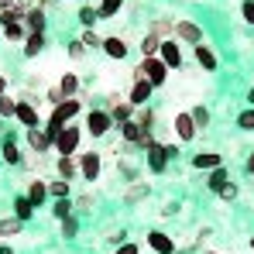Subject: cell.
<instances>
[{
  "mask_svg": "<svg viewBox=\"0 0 254 254\" xmlns=\"http://www.w3.org/2000/svg\"><path fill=\"white\" fill-rule=\"evenodd\" d=\"M203 254H220V251H203Z\"/></svg>",
  "mask_w": 254,
  "mask_h": 254,
  "instance_id": "db71d44e",
  "label": "cell"
},
{
  "mask_svg": "<svg viewBox=\"0 0 254 254\" xmlns=\"http://www.w3.org/2000/svg\"><path fill=\"white\" fill-rule=\"evenodd\" d=\"M24 28H28V35H45V10H31L28 17H24Z\"/></svg>",
  "mask_w": 254,
  "mask_h": 254,
  "instance_id": "ffe728a7",
  "label": "cell"
},
{
  "mask_svg": "<svg viewBox=\"0 0 254 254\" xmlns=\"http://www.w3.org/2000/svg\"><path fill=\"white\" fill-rule=\"evenodd\" d=\"M79 21H83L86 28L96 24V21H100V10H96V7H83V10H79Z\"/></svg>",
  "mask_w": 254,
  "mask_h": 254,
  "instance_id": "f35d334b",
  "label": "cell"
},
{
  "mask_svg": "<svg viewBox=\"0 0 254 254\" xmlns=\"http://www.w3.org/2000/svg\"><path fill=\"white\" fill-rule=\"evenodd\" d=\"M17 121L31 130V127H38V110H35L28 100H17Z\"/></svg>",
  "mask_w": 254,
  "mask_h": 254,
  "instance_id": "2e32d148",
  "label": "cell"
},
{
  "mask_svg": "<svg viewBox=\"0 0 254 254\" xmlns=\"http://www.w3.org/2000/svg\"><path fill=\"white\" fill-rule=\"evenodd\" d=\"M21 220L17 216H10V220H0V237H14V234H21Z\"/></svg>",
  "mask_w": 254,
  "mask_h": 254,
  "instance_id": "f1b7e54d",
  "label": "cell"
},
{
  "mask_svg": "<svg viewBox=\"0 0 254 254\" xmlns=\"http://www.w3.org/2000/svg\"><path fill=\"white\" fill-rule=\"evenodd\" d=\"M52 213H55L59 220H69V216H72V203H69V199H55Z\"/></svg>",
  "mask_w": 254,
  "mask_h": 254,
  "instance_id": "d590c367",
  "label": "cell"
},
{
  "mask_svg": "<svg viewBox=\"0 0 254 254\" xmlns=\"http://www.w3.org/2000/svg\"><path fill=\"white\" fill-rule=\"evenodd\" d=\"M216 196H220L223 203H234V199L241 196V186H237V182H227V186H223V189H220Z\"/></svg>",
  "mask_w": 254,
  "mask_h": 254,
  "instance_id": "836d02e7",
  "label": "cell"
},
{
  "mask_svg": "<svg viewBox=\"0 0 254 254\" xmlns=\"http://www.w3.org/2000/svg\"><path fill=\"white\" fill-rule=\"evenodd\" d=\"M148 248L155 254H175V241H172L169 234H162V230H151L148 234Z\"/></svg>",
  "mask_w": 254,
  "mask_h": 254,
  "instance_id": "8fae6325",
  "label": "cell"
},
{
  "mask_svg": "<svg viewBox=\"0 0 254 254\" xmlns=\"http://www.w3.org/2000/svg\"><path fill=\"white\" fill-rule=\"evenodd\" d=\"M227 182H230V172L223 169V165H220V169H213L210 175H206V189H210L213 196H216V192H220V189H223Z\"/></svg>",
  "mask_w": 254,
  "mask_h": 254,
  "instance_id": "ac0fdd59",
  "label": "cell"
},
{
  "mask_svg": "<svg viewBox=\"0 0 254 254\" xmlns=\"http://www.w3.org/2000/svg\"><path fill=\"white\" fill-rule=\"evenodd\" d=\"M0 254H14V251H10V248H7V244H0Z\"/></svg>",
  "mask_w": 254,
  "mask_h": 254,
  "instance_id": "816d5d0a",
  "label": "cell"
},
{
  "mask_svg": "<svg viewBox=\"0 0 254 254\" xmlns=\"http://www.w3.org/2000/svg\"><path fill=\"white\" fill-rule=\"evenodd\" d=\"M251 251H254V237H251Z\"/></svg>",
  "mask_w": 254,
  "mask_h": 254,
  "instance_id": "11a10c76",
  "label": "cell"
},
{
  "mask_svg": "<svg viewBox=\"0 0 254 254\" xmlns=\"http://www.w3.org/2000/svg\"><path fill=\"white\" fill-rule=\"evenodd\" d=\"M103 52L110 59H127V42L124 38H103Z\"/></svg>",
  "mask_w": 254,
  "mask_h": 254,
  "instance_id": "44dd1931",
  "label": "cell"
},
{
  "mask_svg": "<svg viewBox=\"0 0 254 254\" xmlns=\"http://www.w3.org/2000/svg\"><path fill=\"white\" fill-rule=\"evenodd\" d=\"M158 59H162L169 69H182V48H179V42H175V38L162 42V52H158Z\"/></svg>",
  "mask_w": 254,
  "mask_h": 254,
  "instance_id": "30bf717a",
  "label": "cell"
},
{
  "mask_svg": "<svg viewBox=\"0 0 254 254\" xmlns=\"http://www.w3.org/2000/svg\"><path fill=\"white\" fill-rule=\"evenodd\" d=\"M130 121H134V124L141 127V130H151V124H155V117H151V110H148V107H137Z\"/></svg>",
  "mask_w": 254,
  "mask_h": 254,
  "instance_id": "4316f807",
  "label": "cell"
},
{
  "mask_svg": "<svg viewBox=\"0 0 254 254\" xmlns=\"http://www.w3.org/2000/svg\"><path fill=\"white\" fill-rule=\"evenodd\" d=\"M220 165H223V155H216V151H199V155L192 158V169L213 172V169H220Z\"/></svg>",
  "mask_w": 254,
  "mask_h": 254,
  "instance_id": "9a60e30c",
  "label": "cell"
},
{
  "mask_svg": "<svg viewBox=\"0 0 254 254\" xmlns=\"http://www.w3.org/2000/svg\"><path fill=\"white\" fill-rule=\"evenodd\" d=\"M134 79H148L151 86H162L169 79V65L162 59H144L137 69H134Z\"/></svg>",
  "mask_w": 254,
  "mask_h": 254,
  "instance_id": "6da1fadb",
  "label": "cell"
},
{
  "mask_svg": "<svg viewBox=\"0 0 254 254\" xmlns=\"http://www.w3.org/2000/svg\"><path fill=\"white\" fill-rule=\"evenodd\" d=\"M121 7H124V0H100V7H96V10H100V21H103V17H114Z\"/></svg>",
  "mask_w": 254,
  "mask_h": 254,
  "instance_id": "f546056e",
  "label": "cell"
},
{
  "mask_svg": "<svg viewBox=\"0 0 254 254\" xmlns=\"http://www.w3.org/2000/svg\"><path fill=\"white\" fill-rule=\"evenodd\" d=\"M31 213H35V206H31V199H28V196H17V199H14V216H17L21 223H24V220H31Z\"/></svg>",
  "mask_w": 254,
  "mask_h": 254,
  "instance_id": "cb8c5ba5",
  "label": "cell"
},
{
  "mask_svg": "<svg viewBox=\"0 0 254 254\" xmlns=\"http://www.w3.org/2000/svg\"><path fill=\"white\" fill-rule=\"evenodd\" d=\"M59 89L65 93V100H76V89H79V79L69 72V76H62V83H59Z\"/></svg>",
  "mask_w": 254,
  "mask_h": 254,
  "instance_id": "83f0119b",
  "label": "cell"
},
{
  "mask_svg": "<svg viewBox=\"0 0 254 254\" xmlns=\"http://www.w3.org/2000/svg\"><path fill=\"white\" fill-rule=\"evenodd\" d=\"M24 31H28L24 24H14V28H3V35H7V42H21V38H24Z\"/></svg>",
  "mask_w": 254,
  "mask_h": 254,
  "instance_id": "b9f144b4",
  "label": "cell"
},
{
  "mask_svg": "<svg viewBox=\"0 0 254 254\" xmlns=\"http://www.w3.org/2000/svg\"><path fill=\"white\" fill-rule=\"evenodd\" d=\"M0 96H7V79L0 76Z\"/></svg>",
  "mask_w": 254,
  "mask_h": 254,
  "instance_id": "f907efd6",
  "label": "cell"
},
{
  "mask_svg": "<svg viewBox=\"0 0 254 254\" xmlns=\"http://www.w3.org/2000/svg\"><path fill=\"white\" fill-rule=\"evenodd\" d=\"M100 169H103L100 151H83V155H79V175H83L86 182H96V179H100Z\"/></svg>",
  "mask_w": 254,
  "mask_h": 254,
  "instance_id": "7a4b0ae2",
  "label": "cell"
},
{
  "mask_svg": "<svg viewBox=\"0 0 254 254\" xmlns=\"http://www.w3.org/2000/svg\"><path fill=\"white\" fill-rule=\"evenodd\" d=\"M134 103L130 100H121V96H110V117H114V124L121 127V124H127L130 117H134Z\"/></svg>",
  "mask_w": 254,
  "mask_h": 254,
  "instance_id": "ba28073f",
  "label": "cell"
},
{
  "mask_svg": "<svg viewBox=\"0 0 254 254\" xmlns=\"http://www.w3.org/2000/svg\"><path fill=\"white\" fill-rule=\"evenodd\" d=\"M55 169H59V179H72V175H79V158L76 155H59V162H55Z\"/></svg>",
  "mask_w": 254,
  "mask_h": 254,
  "instance_id": "5bb4252c",
  "label": "cell"
},
{
  "mask_svg": "<svg viewBox=\"0 0 254 254\" xmlns=\"http://www.w3.org/2000/svg\"><path fill=\"white\" fill-rule=\"evenodd\" d=\"M0 155H3V162H7V165H21V162H24V155H21V148H17V137H7Z\"/></svg>",
  "mask_w": 254,
  "mask_h": 254,
  "instance_id": "d6986e66",
  "label": "cell"
},
{
  "mask_svg": "<svg viewBox=\"0 0 254 254\" xmlns=\"http://www.w3.org/2000/svg\"><path fill=\"white\" fill-rule=\"evenodd\" d=\"M10 7H17V0H0V10H10Z\"/></svg>",
  "mask_w": 254,
  "mask_h": 254,
  "instance_id": "681fc988",
  "label": "cell"
},
{
  "mask_svg": "<svg viewBox=\"0 0 254 254\" xmlns=\"http://www.w3.org/2000/svg\"><path fill=\"white\" fill-rule=\"evenodd\" d=\"M241 17H244L248 24H254V0H244V3H241Z\"/></svg>",
  "mask_w": 254,
  "mask_h": 254,
  "instance_id": "ee69618b",
  "label": "cell"
},
{
  "mask_svg": "<svg viewBox=\"0 0 254 254\" xmlns=\"http://www.w3.org/2000/svg\"><path fill=\"white\" fill-rule=\"evenodd\" d=\"M76 206H79V210H89V206H93V196H79V203H76Z\"/></svg>",
  "mask_w": 254,
  "mask_h": 254,
  "instance_id": "7dc6e473",
  "label": "cell"
},
{
  "mask_svg": "<svg viewBox=\"0 0 254 254\" xmlns=\"http://www.w3.org/2000/svg\"><path fill=\"white\" fill-rule=\"evenodd\" d=\"M196 62H199L206 72H213V69H216V55H213L206 45H196Z\"/></svg>",
  "mask_w": 254,
  "mask_h": 254,
  "instance_id": "603a6c76",
  "label": "cell"
},
{
  "mask_svg": "<svg viewBox=\"0 0 254 254\" xmlns=\"http://www.w3.org/2000/svg\"><path fill=\"white\" fill-rule=\"evenodd\" d=\"M114 254H137V244H121Z\"/></svg>",
  "mask_w": 254,
  "mask_h": 254,
  "instance_id": "bcb514c9",
  "label": "cell"
},
{
  "mask_svg": "<svg viewBox=\"0 0 254 254\" xmlns=\"http://www.w3.org/2000/svg\"><path fill=\"white\" fill-rule=\"evenodd\" d=\"M79 107H83L79 100H65V103H59V107L52 110V117H48V121H52V124H59V127L72 124V121H76V114H79Z\"/></svg>",
  "mask_w": 254,
  "mask_h": 254,
  "instance_id": "277c9868",
  "label": "cell"
},
{
  "mask_svg": "<svg viewBox=\"0 0 254 254\" xmlns=\"http://www.w3.org/2000/svg\"><path fill=\"white\" fill-rule=\"evenodd\" d=\"M151 35H158L162 42H169V35H175V24L172 21H155L151 24Z\"/></svg>",
  "mask_w": 254,
  "mask_h": 254,
  "instance_id": "1f68e13d",
  "label": "cell"
},
{
  "mask_svg": "<svg viewBox=\"0 0 254 254\" xmlns=\"http://www.w3.org/2000/svg\"><path fill=\"white\" fill-rule=\"evenodd\" d=\"M151 93H155V86L148 83V79H134V83H130V96H127V100H130L134 107H148Z\"/></svg>",
  "mask_w": 254,
  "mask_h": 254,
  "instance_id": "9c48e42d",
  "label": "cell"
},
{
  "mask_svg": "<svg viewBox=\"0 0 254 254\" xmlns=\"http://www.w3.org/2000/svg\"><path fill=\"white\" fill-rule=\"evenodd\" d=\"M0 117H17V100L0 96Z\"/></svg>",
  "mask_w": 254,
  "mask_h": 254,
  "instance_id": "74e56055",
  "label": "cell"
},
{
  "mask_svg": "<svg viewBox=\"0 0 254 254\" xmlns=\"http://www.w3.org/2000/svg\"><path fill=\"white\" fill-rule=\"evenodd\" d=\"M237 127H241V130H254V107H248V110L237 114Z\"/></svg>",
  "mask_w": 254,
  "mask_h": 254,
  "instance_id": "e575fe53",
  "label": "cell"
},
{
  "mask_svg": "<svg viewBox=\"0 0 254 254\" xmlns=\"http://www.w3.org/2000/svg\"><path fill=\"white\" fill-rule=\"evenodd\" d=\"M248 103H251V107H254V86H251V93H248Z\"/></svg>",
  "mask_w": 254,
  "mask_h": 254,
  "instance_id": "f5cc1de1",
  "label": "cell"
},
{
  "mask_svg": "<svg viewBox=\"0 0 254 254\" xmlns=\"http://www.w3.org/2000/svg\"><path fill=\"white\" fill-rule=\"evenodd\" d=\"M45 48V35H28L24 38V55H38Z\"/></svg>",
  "mask_w": 254,
  "mask_h": 254,
  "instance_id": "4dcf8cb0",
  "label": "cell"
},
{
  "mask_svg": "<svg viewBox=\"0 0 254 254\" xmlns=\"http://www.w3.org/2000/svg\"><path fill=\"white\" fill-rule=\"evenodd\" d=\"M48 196H55V199H69V182H65V179L48 182Z\"/></svg>",
  "mask_w": 254,
  "mask_h": 254,
  "instance_id": "d6a6232c",
  "label": "cell"
},
{
  "mask_svg": "<svg viewBox=\"0 0 254 254\" xmlns=\"http://www.w3.org/2000/svg\"><path fill=\"white\" fill-rule=\"evenodd\" d=\"M192 124L206 127V124H210V110H206V107H196V110H192Z\"/></svg>",
  "mask_w": 254,
  "mask_h": 254,
  "instance_id": "60d3db41",
  "label": "cell"
},
{
  "mask_svg": "<svg viewBox=\"0 0 254 254\" xmlns=\"http://www.w3.org/2000/svg\"><path fill=\"white\" fill-rule=\"evenodd\" d=\"M144 196H148V182H134V186H127V192H124L127 203H141Z\"/></svg>",
  "mask_w": 254,
  "mask_h": 254,
  "instance_id": "484cf974",
  "label": "cell"
},
{
  "mask_svg": "<svg viewBox=\"0 0 254 254\" xmlns=\"http://www.w3.org/2000/svg\"><path fill=\"white\" fill-rule=\"evenodd\" d=\"M79 42H83L86 48H103V42H100V35H96V31H89V28L83 31V38H79Z\"/></svg>",
  "mask_w": 254,
  "mask_h": 254,
  "instance_id": "ab89813d",
  "label": "cell"
},
{
  "mask_svg": "<svg viewBox=\"0 0 254 254\" xmlns=\"http://www.w3.org/2000/svg\"><path fill=\"white\" fill-rule=\"evenodd\" d=\"M121 137H124V144H137L144 137V130L134 124V121H127V124H121Z\"/></svg>",
  "mask_w": 254,
  "mask_h": 254,
  "instance_id": "7402d4cb",
  "label": "cell"
},
{
  "mask_svg": "<svg viewBox=\"0 0 254 254\" xmlns=\"http://www.w3.org/2000/svg\"><path fill=\"white\" fill-rule=\"evenodd\" d=\"M45 196H48V182H45V179H31V186H28V199H31L35 210L45 203Z\"/></svg>",
  "mask_w": 254,
  "mask_h": 254,
  "instance_id": "e0dca14e",
  "label": "cell"
},
{
  "mask_svg": "<svg viewBox=\"0 0 254 254\" xmlns=\"http://www.w3.org/2000/svg\"><path fill=\"white\" fill-rule=\"evenodd\" d=\"M45 103H52V110H55L59 103H65V93L59 86H52V89H45Z\"/></svg>",
  "mask_w": 254,
  "mask_h": 254,
  "instance_id": "8d00e7d4",
  "label": "cell"
},
{
  "mask_svg": "<svg viewBox=\"0 0 254 254\" xmlns=\"http://www.w3.org/2000/svg\"><path fill=\"white\" fill-rule=\"evenodd\" d=\"M28 144H31V151H35V155H45V151H48L55 141L45 134L42 127H31V130H28Z\"/></svg>",
  "mask_w": 254,
  "mask_h": 254,
  "instance_id": "4fadbf2b",
  "label": "cell"
},
{
  "mask_svg": "<svg viewBox=\"0 0 254 254\" xmlns=\"http://www.w3.org/2000/svg\"><path fill=\"white\" fill-rule=\"evenodd\" d=\"M110 127H114V117H110V110H93V114L86 117V130H89L93 137H103Z\"/></svg>",
  "mask_w": 254,
  "mask_h": 254,
  "instance_id": "3957f363",
  "label": "cell"
},
{
  "mask_svg": "<svg viewBox=\"0 0 254 254\" xmlns=\"http://www.w3.org/2000/svg\"><path fill=\"white\" fill-rule=\"evenodd\" d=\"M244 172H248V175H254V151L248 155V162H244Z\"/></svg>",
  "mask_w": 254,
  "mask_h": 254,
  "instance_id": "c3c4849f",
  "label": "cell"
},
{
  "mask_svg": "<svg viewBox=\"0 0 254 254\" xmlns=\"http://www.w3.org/2000/svg\"><path fill=\"white\" fill-rule=\"evenodd\" d=\"M55 148H59V155H76V148H79V127L65 124L62 134H59V141H55Z\"/></svg>",
  "mask_w": 254,
  "mask_h": 254,
  "instance_id": "5b68a950",
  "label": "cell"
},
{
  "mask_svg": "<svg viewBox=\"0 0 254 254\" xmlns=\"http://www.w3.org/2000/svg\"><path fill=\"white\" fill-rule=\"evenodd\" d=\"M76 234H79V223H76V216L62 220V237H76Z\"/></svg>",
  "mask_w": 254,
  "mask_h": 254,
  "instance_id": "7bdbcfd3",
  "label": "cell"
},
{
  "mask_svg": "<svg viewBox=\"0 0 254 254\" xmlns=\"http://www.w3.org/2000/svg\"><path fill=\"white\" fill-rule=\"evenodd\" d=\"M144 162H148V169H151V172H165L172 158L165 155V144H155L151 151H144Z\"/></svg>",
  "mask_w": 254,
  "mask_h": 254,
  "instance_id": "7c38bea8",
  "label": "cell"
},
{
  "mask_svg": "<svg viewBox=\"0 0 254 254\" xmlns=\"http://www.w3.org/2000/svg\"><path fill=\"white\" fill-rule=\"evenodd\" d=\"M69 55H72V59H83V55H86V45L83 42H72V45H69Z\"/></svg>",
  "mask_w": 254,
  "mask_h": 254,
  "instance_id": "f6af8a7d",
  "label": "cell"
},
{
  "mask_svg": "<svg viewBox=\"0 0 254 254\" xmlns=\"http://www.w3.org/2000/svg\"><path fill=\"white\" fill-rule=\"evenodd\" d=\"M141 52H144V59H158V52H162V38H158V35H148V38L141 42Z\"/></svg>",
  "mask_w": 254,
  "mask_h": 254,
  "instance_id": "d4e9b609",
  "label": "cell"
},
{
  "mask_svg": "<svg viewBox=\"0 0 254 254\" xmlns=\"http://www.w3.org/2000/svg\"><path fill=\"white\" fill-rule=\"evenodd\" d=\"M175 42L182 45H203V31H199V24H192V21H179L175 24Z\"/></svg>",
  "mask_w": 254,
  "mask_h": 254,
  "instance_id": "8992f818",
  "label": "cell"
},
{
  "mask_svg": "<svg viewBox=\"0 0 254 254\" xmlns=\"http://www.w3.org/2000/svg\"><path fill=\"white\" fill-rule=\"evenodd\" d=\"M172 130H175V137H179L182 144H189V141L199 134V127L192 124V114H179V117L172 121Z\"/></svg>",
  "mask_w": 254,
  "mask_h": 254,
  "instance_id": "52a82bcc",
  "label": "cell"
}]
</instances>
